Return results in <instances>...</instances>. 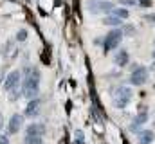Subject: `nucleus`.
Returning <instances> with one entry per match:
<instances>
[{
    "instance_id": "nucleus-11",
    "label": "nucleus",
    "mask_w": 155,
    "mask_h": 144,
    "mask_svg": "<svg viewBox=\"0 0 155 144\" xmlns=\"http://www.w3.org/2000/svg\"><path fill=\"white\" fill-rule=\"evenodd\" d=\"M114 61H116L117 67H124L128 63V52L126 51H119L116 54V58H114Z\"/></svg>"
},
{
    "instance_id": "nucleus-22",
    "label": "nucleus",
    "mask_w": 155,
    "mask_h": 144,
    "mask_svg": "<svg viewBox=\"0 0 155 144\" xmlns=\"http://www.w3.org/2000/svg\"><path fill=\"white\" fill-rule=\"evenodd\" d=\"M2 126H4V117H2V113H0V130H2Z\"/></svg>"
},
{
    "instance_id": "nucleus-12",
    "label": "nucleus",
    "mask_w": 155,
    "mask_h": 144,
    "mask_svg": "<svg viewBox=\"0 0 155 144\" xmlns=\"http://www.w3.org/2000/svg\"><path fill=\"white\" fill-rule=\"evenodd\" d=\"M103 24H105V25H110V27H119V25L123 24V20L117 18V16H114V15H108V16L103 20Z\"/></svg>"
},
{
    "instance_id": "nucleus-2",
    "label": "nucleus",
    "mask_w": 155,
    "mask_h": 144,
    "mask_svg": "<svg viewBox=\"0 0 155 144\" xmlns=\"http://www.w3.org/2000/svg\"><path fill=\"white\" fill-rule=\"evenodd\" d=\"M132 90L128 88V87H117L116 92H114V105L117 108H124L128 103H130V99H132Z\"/></svg>"
},
{
    "instance_id": "nucleus-20",
    "label": "nucleus",
    "mask_w": 155,
    "mask_h": 144,
    "mask_svg": "<svg viewBox=\"0 0 155 144\" xmlns=\"http://www.w3.org/2000/svg\"><path fill=\"white\" fill-rule=\"evenodd\" d=\"M0 144H9V139L5 135H0Z\"/></svg>"
},
{
    "instance_id": "nucleus-17",
    "label": "nucleus",
    "mask_w": 155,
    "mask_h": 144,
    "mask_svg": "<svg viewBox=\"0 0 155 144\" xmlns=\"http://www.w3.org/2000/svg\"><path fill=\"white\" fill-rule=\"evenodd\" d=\"M117 2L123 4V5H135V4H137L135 0H117Z\"/></svg>"
},
{
    "instance_id": "nucleus-5",
    "label": "nucleus",
    "mask_w": 155,
    "mask_h": 144,
    "mask_svg": "<svg viewBox=\"0 0 155 144\" xmlns=\"http://www.w3.org/2000/svg\"><path fill=\"white\" fill-rule=\"evenodd\" d=\"M148 81V70L144 69V67H134V70H132V76H130V83L132 85H144Z\"/></svg>"
},
{
    "instance_id": "nucleus-24",
    "label": "nucleus",
    "mask_w": 155,
    "mask_h": 144,
    "mask_svg": "<svg viewBox=\"0 0 155 144\" xmlns=\"http://www.w3.org/2000/svg\"><path fill=\"white\" fill-rule=\"evenodd\" d=\"M153 58H155V52H153Z\"/></svg>"
},
{
    "instance_id": "nucleus-13",
    "label": "nucleus",
    "mask_w": 155,
    "mask_h": 144,
    "mask_svg": "<svg viewBox=\"0 0 155 144\" xmlns=\"http://www.w3.org/2000/svg\"><path fill=\"white\" fill-rule=\"evenodd\" d=\"M112 15H114V16H117V18H121V20H124V18H128V16H130L128 9H124V7H114Z\"/></svg>"
},
{
    "instance_id": "nucleus-14",
    "label": "nucleus",
    "mask_w": 155,
    "mask_h": 144,
    "mask_svg": "<svg viewBox=\"0 0 155 144\" xmlns=\"http://www.w3.org/2000/svg\"><path fill=\"white\" fill-rule=\"evenodd\" d=\"M25 144H43L41 135H25Z\"/></svg>"
},
{
    "instance_id": "nucleus-8",
    "label": "nucleus",
    "mask_w": 155,
    "mask_h": 144,
    "mask_svg": "<svg viewBox=\"0 0 155 144\" xmlns=\"http://www.w3.org/2000/svg\"><path fill=\"white\" fill-rule=\"evenodd\" d=\"M40 108H41V101L40 99H31L27 108H25V115L27 117H36V115H40Z\"/></svg>"
},
{
    "instance_id": "nucleus-9",
    "label": "nucleus",
    "mask_w": 155,
    "mask_h": 144,
    "mask_svg": "<svg viewBox=\"0 0 155 144\" xmlns=\"http://www.w3.org/2000/svg\"><path fill=\"white\" fill-rule=\"evenodd\" d=\"M43 133H45V126L41 123H35V124L27 126V133L25 135H41L43 137Z\"/></svg>"
},
{
    "instance_id": "nucleus-16",
    "label": "nucleus",
    "mask_w": 155,
    "mask_h": 144,
    "mask_svg": "<svg viewBox=\"0 0 155 144\" xmlns=\"http://www.w3.org/2000/svg\"><path fill=\"white\" fill-rule=\"evenodd\" d=\"M25 38H27V31H24V29L18 31V34H16V40H18V41H24Z\"/></svg>"
},
{
    "instance_id": "nucleus-4",
    "label": "nucleus",
    "mask_w": 155,
    "mask_h": 144,
    "mask_svg": "<svg viewBox=\"0 0 155 144\" xmlns=\"http://www.w3.org/2000/svg\"><path fill=\"white\" fill-rule=\"evenodd\" d=\"M121 40H123V31L121 29H112L108 34H107V38H105V51L108 52V51H112V49H116L117 45L121 43Z\"/></svg>"
},
{
    "instance_id": "nucleus-23",
    "label": "nucleus",
    "mask_w": 155,
    "mask_h": 144,
    "mask_svg": "<svg viewBox=\"0 0 155 144\" xmlns=\"http://www.w3.org/2000/svg\"><path fill=\"white\" fill-rule=\"evenodd\" d=\"M4 79H5V77H4V72L0 70V81H4Z\"/></svg>"
},
{
    "instance_id": "nucleus-10",
    "label": "nucleus",
    "mask_w": 155,
    "mask_h": 144,
    "mask_svg": "<svg viewBox=\"0 0 155 144\" xmlns=\"http://www.w3.org/2000/svg\"><path fill=\"white\" fill-rule=\"evenodd\" d=\"M153 132L152 130H144V132H139V144H152L153 142Z\"/></svg>"
},
{
    "instance_id": "nucleus-1",
    "label": "nucleus",
    "mask_w": 155,
    "mask_h": 144,
    "mask_svg": "<svg viewBox=\"0 0 155 144\" xmlns=\"http://www.w3.org/2000/svg\"><path fill=\"white\" fill-rule=\"evenodd\" d=\"M22 94L31 101V99H36L38 96V90H40V70L35 69V67H27L25 70V79L22 81Z\"/></svg>"
},
{
    "instance_id": "nucleus-15",
    "label": "nucleus",
    "mask_w": 155,
    "mask_h": 144,
    "mask_svg": "<svg viewBox=\"0 0 155 144\" xmlns=\"http://www.w3.org/2000/svg\"><path fill=\"white\" fill-rule=\"evenodd\" d=\"M135 121H137L139 124H144V123L148 121V112H146V110H143V112H141V113L135 117Z\"/></svg>"
},
{
    "instance_id": "nucleus-6",
    "label": "nucleus",
    "mask_w": 155,
    "mask_h": 144,
    "mask_svg": "<svg viewBox=\"0 0 155 144\" xmlns=\"http://www.w3.org/2000/svg\"><path fill=\"white\" fill-rule=\"evenodd\" d=\"M18 87H22V76H20V72L18 70H15V72H11V74L4 79V88L9 92V90L18 88Z\"/></svg>"
},
{
    "instance_id": "nucleus-7",
    "label": "nucleus",
    "mask_w": 155,
    "mask_h": 144,
    "mask_svg": "<svg viewBox=\"0 0 155 144\" xmlns=\"http://www.w3.org/2000/svg\"><path fill=\"white\" fill-rule=\"evenodd\" d=\"M22 124H24V115L15 113V115H11V119H9L7 132H9L11 135H13V133H18V132H20V128H22Z\"/></svg>"
},
{
    "instance_id": "nucleus-18",
    "label": "nucleus",
    "mask_w": 155,
    "mask_h": 144,
    "mask_svg": "<svg viewBox=\"0 0 155 144\" xmlns=\"http://www.w3.org/2000/svg\"><path fill=\"white\" fill-rule=\"evenodd\" d=\"M134 31H135V29H134L132 25H126V27L123 29V34H124V33H126V34H134Z\"/></svg>"
},
{
    "instance_id": "nucleus-19",
    "label": "nucleus",
    "mask_w": 155,
    "mask_h": 144,
    "mask_svg": "<svg viewBox=\"0 0 155 144\" xmlns=\"http://www.w3.org/2000/svg\"><path fill=\"white\" fill-rule=\"evenodd\" d=\"M139 5L141 7H150L152 5V0H139Z\"/></svg>"
},
{
    "instance_id": "nucleus-21",
    "label": "nucleus",
    "mask_w": 155,
    "mask_h": 144,
    "mask_svg": "<svg viewBox=\"0 0 155 144\" xmlns=\"http://www.w3.org/2000/svg\"><path fill=\"white\" fill-rule=\"evenodd\" d=\"M144 18H146L148 22H152V24H155V15H146Z\"/></svg>"
},
{
    "instance_id": "nucleus-3",
    "label": "nucleus",
    "mask_w": 155,
    "mask_h": 144,
    "mask_svg": "<svg viewBox=\"0 0 155 144\" xmlns=\"http://www.w3.org/2000/svg\"><path fill=\"white\" fill-rule=\"evenodd\" d=\"M87 7L90 13H112L114 11V4L107 0H90Z\"/></svg>"
}]
</instances>
